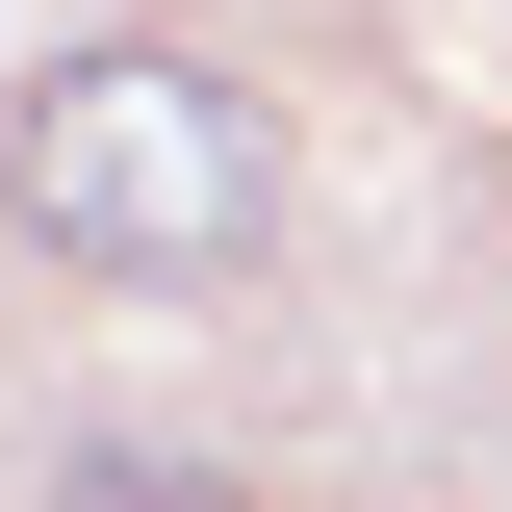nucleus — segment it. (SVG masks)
<instances>
[{
    "mask_svg": "<svg viewBox=\"0 0 512 512\" xmlns=\"http://www.w3.org/2000/svg\"><path fill=\"white\" fill-rule=\"evenodd\" d=\"M0 231L52 256V282H103V308H205V282L282 231V103H256L231 52L103 26V52H52L0 103Z\"/></svg>",
    "mask_w": 512,
    "mask_h": 512,
    "instance_id": "nucleus-1",
    "label": "nucleus"
}]
</instances>
